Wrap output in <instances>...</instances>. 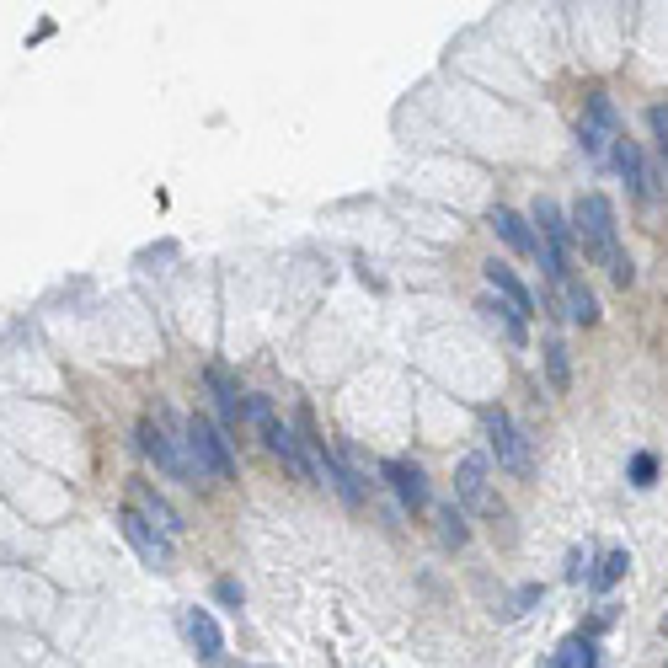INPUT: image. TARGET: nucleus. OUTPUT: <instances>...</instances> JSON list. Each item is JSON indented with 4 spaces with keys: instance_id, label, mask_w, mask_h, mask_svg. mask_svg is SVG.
<instances>
[{
    "instance_id": "obj_1",
    "label": "nucleus",
    "mask_w": 668,
    "mask_h": 668,
    "mask_svg": "<svg viewBox=\"0 0 668 668\" xmlns=\"http://www.w3.org/2000/svg\"><path fill=\"white\" fill-rule=\"evenodd\" d=\"M188 455H193V476H209V481H236V455H230V444H225V433L209 423L204 412H193L188 417Z\"/></svg>"
},
{
    "instance_id": "obj_22",
    "label": "nucleus",
    "mask_w": 668,
    "mask_h": 668,
    "mask_svg": "<svg viewBox=\"0 0 668 668\" xmlns=\"http://www.w3.org/2000/svg\"><path fill=\"white\" fill-rule=\"evenodd\" d=\"M652 481H658V455H631V487H652Z\"/></svg>"
},
{
    "instance_id": "obj_13",
    "label": "nucleus",
    "mask_w": 668,
    "mask_h": 668,
    "mask_svg": "<svg viewBox=\"0 0 668 668\" xmlns=\"http://www.w3.org/2000/svg\"><path fill=\"white\" fill-rule=\"evenodd\" d=\"M535 225H540V236H546V246H556V252H567L572 225H567V214L556 209L551 198H535Z\"/></svg>"
},
{
    "instance_id": "obj_18",
    "label": "nucleus",
    "mask_w": 668,
    "mask_h": 668,
    "mask_svg": "<svg viewBox=\"0 0 668 668\" xmlns=\"http://www.w3.org/2000/svg\"><path fill=\"white\" fill-rule=\"evenodd\" d=\"M626 567H631V556L620 551V546L604 551V556H599V572H594V588H615L620 578H626Z\"/></svg>"
},
{
    "instance_id": "obj_23",
    "label": "nucleus",
    "mask_w": 668,
    "mask_h": 668,
    "mask_svg": "<svg viewBox=\"0 0 668 668\" xmlns=\"http://www.w3.org/2000/svg\"><path fill=\"white\" fill-rule=\"evenodd\" d=\"M604 139H615V129H599V123H578V145L588 155H604Z\"/></svg>"
},
{
    "instance_id": "obj_24",
    "label": "nucleus",
    "mask_w": 668,
    "mask_h": 668,
    "mask_svg": "<svg viewBox=\"0 0 668 668\" xmlns=\"http://www.w3.org/2000/svg\"><path fill=\"white\" fill-rule=\"evenodd\" d=\"M647 123H652V134H658V145H663V161H668V107L658 102V107L647 113Z\"/></svg>"
},
{
    "instance_id": "obj_20",
    "label": "nucleus",
    "mask_w": 668,
    "mask_h": 668,
    "mask_svg": "<svg viewBox=\"0 0 668 668\" xmlns=\"http://www.w3.org/2000/svg\"><path fill=\"white\" fill-rule=\"evenodd\" d=\"M481 316L487 321H503L508 326V337H514V343H524V316L514 305H503V300H481Z\"/></svg>"
},
{
    "instance_id": "obj_3",
    "label": "nucleus",
    "mask_w": 668,
    "mask_h": 668,
    "mask_svg": "<svg viewBox=\"0 0 668 668\" xmlns=\"http://www.w3.org/2000/svg\"><path fill=\"white\" fill-rule=\"evenodd\" d=\"M118 524H123V535H129V546L145 556L150 567H172V556H177V551H172V535H166L161 524L145 514V508L123 503V508H118Z\"/></svg>"
},
{
    "instance_id": "obj_9",
    "label": "nucleus",
    "mask_w": 668,
    "mask_h": 668,
    "mask_svg": "<svg viewBox=\"0 0 668 668\" xmlns=\"http://www.w3.org/2000/svg\"><path fill=\"white\" fill-rule=\"evenodd\" d=\"M455 497L465 508H492L487 503V455H465L455 471Z\"/></svg>"
},
{
    "instance_id": "obj_16",
    "label": "nucleus",
    "mask_w": 668,
    "mask_h": 668,
    "mask_svg": "<svg viewBox=\"0 0 668 668\" xmlns=\"http://www.w3.org/2000/svg\"><path fill=\"white\" fill-rule=\"evenodd\" d=\"M546 375H551V391H556V396H567L572 369H567V348H562V337H546Z\"/></svg>"
},
{
    "instance_id": "obj_21",
    "label": "nucleus",
    "mask_w": 668,
    "mask_h": 668,
    "mask_svg": "<svg viewBox=\"0 0 668 668\" xmlns=\"http://www.w3.org/2000/svg\"><path fill=\"white\" fill-rule=\"evenodd\" d=\"M439 535H444V546H465V514L460 508H439Z\"/></svg>"
},
{
    "instance_id": "obj_17",
    "label": "nucleus",
    "mask_w": 668,
    "mask_h": 668,
    "mask_svg": "<svg viewBox=\"0 0 668 668\" xmlns=\"http://www.w3.org/2000/svg\"><path fill=\"white\" fill-rule=\"evenodd\" d=\"M209 391H214V401H220V417H225V423H236L246 401L236 396V385L225 380V369H209Z\"/></svg>"
},
{
    "instance_id": "obj_25",
    "label": "nucleus",
    "mask_w": 668,
    "mask_h": 668,
    "mask_svg": "<svg viewBox=\"0 0 668 668\" xmlns=\"http://www.w3.org/2000/svg\"><path fill=\"white\" fill-rule=\"evenodd\" d=\"M214 594H220V604H241V583H220V588H214Z\"/></svg>"
},
{
    "instance_id": "obj_2",
    "label": "nucleus",
    "mask_w": 668,
    "mask_h": 668,
    "mask_svg": "<svg viewBox=\"0 0 668 668\" xmlns=\"http://www.w3.org/2000/svg\"><path fill=\"white\" fill-rule=\"evenodd\" d=\"M572 225H578V236L588 241V252H594L604 268H615L620 257V241H615V209H610V198L604 193H583L578 204H572Z\"/></svg>"
},
{
    "instance_id": "obj_10",
    "label": "nucleus",
    "mask_w": 668,
    "mask_h": 668,
    "mask_svg": "<svg viewBox=\"0 0 668 668\" xmlns=\"http://www.w3.org/2000/svg\"><path fill=\"white\" fill-rule=\"evenodd\" d=\"M487 225L497 230V241H508V246H514V252H519V257H535V252H540L535 230H530V225H524V220H519V214H514V209H503V204H497V209L487 214Z\"/></svg>"
},
{
    "instance_id": "obj_7",
    "label": "nucleus",
    "mask_w": 668,
    "mask_h": 668,
    "mask_svg": "<svg viewBox=\"0 0 668 668\" xmlns=\"http://www.w3.org/2000/svg\"><path fill=\"white\" fill-rule=\"evenodd\" d=\"M380 476H385V487L401 497V508H423L428 503V481H423V471H417L412 460H385Z\"/></svg>"
},
{
    "instance_id": "obj_19",
    "label": "nucleus",
    "mask_w": 668,
    "mask_h": 668,
    "mask_svg": "<svg viewBox=\"0 0 668 668\" xmlns=\"http://www.w3.org/2000/svg\"><path fill=\"white\" fill-rule=\"evenodd\" d=\"M139 497H145V514H150L155 524H161V530H166V535H177V530H182L177 508H172V503H166V497H155L150 487H139Z\"/></svg>"
},
{
    "instance_id": "obj_4",
    "label": "nucleus",
    "mask_w": 668,
    "mask_h": 668,
    "mask_svg": "<svg viewBox=\"0 0 668 668\" xmlns=\"http://www.w3.org/2000/svg\"><path fill=\"white\" fill-rule=\"evenodd\" d=\"M481 423H487V439H492L497 465H503V471H514V476H530V449H524L514 417H508L503 407H487V412H481Z\"/></svg>"
},
{
    "instance_id": "obj_5",
    "label": "nucleus",
    "mask_w": 668,
    "mask_h": 668,
    "mask_svg": "<svg viewBox=\"0 0 668 668\" xmlns=\"http://www.w3.org/2000/svg\"><path fill=\"white\" fill-rule=\"evenodd\" d=\"M257 428H262V444H268L273 455L284 460V471H289L294 481H310V487H321V481H316V471H310V455H305V444L294 439V433H289L284 423H278V417H268V423H257Z\"/></svg>"
},
{
    "instance_id": "obj_15",
    "label": "nucleus",
    "mask_w": 668,
    "mask_h": 668,
    "mask_svg": "<svg viewBox=\"0 0 668 668\" xmlns=\"http://www.w3.org/2000/svg\"><path fill=\"white\" fill-rule=\"evenodd\" d=\"M562 294H567V316L578 321V326H594V321H599V305H594V294H588V289L578 284V278H567V284H562Z\"/></svg>"
},
{
    "instance_id": "obj_8",
    "label": "nucleus",
    "mask_w": 668,
    "mask_h": 668,
    "mask_svg": "<svg viewBox=\"0 0 668 668\" xmlns=\"http://www.w3.org/2000/svg\"><path fill=\"white\" fill-rule=\"evenodd\" d=\"M139 449H145V455L161 465L166 476H193V471H188V460L177 455V444L166 439V428L155 423V417H145V423H139Z\"/></svg>"
},
{
    "instance_id": "obj_14",
    "label": "nucleus",
    "mask_w": 668,
    "mask_h": 668,
    "mask_svg": "<svg viewBox=\"0 0 668 668\" xmlns=\"http://www.w3.org/2000/svg\"><path fill=\"white\" fill-rule=\"evenodd\" d=\"M551 668H599V647L588 642V636H567Z\"/></svg>"
},
{
    "instance_id": "obj_6",
    "label": "nucleus",
    "mask_w": 668,
    "mask_h": 668,
    "mask_svg": "<svg viewBox=\"0 0 668 668\" xmlns=\"http://www.w3.org/2000/svg\"><path fill=\"white\" fill-rule=\"evenodd\" d=\"M615 166H620L626 188L642 198V204H652V198H658V177H652V166L642 161V150H636L631 139H615Z\"/></svg>"
},
{
    "instance_id": "obj_12",
    "label": "nucleus",
    "mask_w": 668,
    "mask_h": 668,
    "mask_svg": "<svg viewBox=\"0 0 668 668\" xmlns=\"http://www.w3.org/2000/svg\"><path fill=\"white\" fill-rule=\"evenodd\" d=\"M188 642L198 647V658L204 663H220V647H225V636H220V626H214V615L209 610H188Z\"/></svg>"
},
{
    "instance_id": "obj_11",
    "label": "nucleus",
    "mask_w": 668,
    "mask_h": 668,
    "mask_svg": "<svg viewBox=\"0 0 668 668\" xmlns=\"http://www.w3.org/2000/svg\"><path fill=\"white\" fill-rule=\"evenodd\" d=\"M487 284H492V294H497V300H503V305H514L519 316H530V310H535L530 289H524L519 278H514V268H508V262H497V257L487 262Z\"/></svg>"
}]
</instances>
